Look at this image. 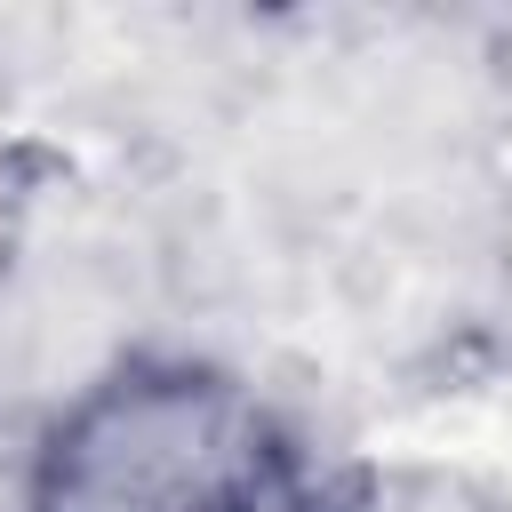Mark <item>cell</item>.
Here are the masks:
<instances>
[{"label": "cell", "instance_id": "obj_1", "mask_svg": "<svg viewBox=\"0 0 512 512\" xmlns=\"http://www.w3.org/2000/svg\"><path fill=\"white\" fill-rule=\"evenodd\" d=\"M264 408L208 368H120L88 384L32 472V512H272Z\"/></svg>", "mask_w": 512, "mask_h": 512}]
</instances>
